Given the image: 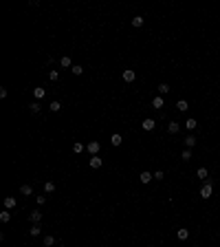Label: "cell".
Listing matches in <instances>:
<instances>
[{
    "label": "cell",
    "instance_id": "52a82bcc",
    "mask_svg": "<svg viewBox=\"0 0 220 247\" xmlns=\"http://www.w3.org/2000/svg\"><path fill=\"white\" fill-rule=\"evenodd\" d=\"M134 80H137L134 71H123V82H134Z\"/></svg>",
    "mask_w": 220,
    "mask_h": 247
},
{
    "label": "cell",
    "instance_id": "f1b7e54d",
    "mask_svg": "<svg viewBox=\"0 0 220 247\" xmlns=\"http://www.w3.org/2000/svg\"><path fill=\"white\" fill-rule=\"evenodd\" d=\"M73 73H75V75H82L84 73V66H79V64H73V68H70Z\"/></svg>",
    "mask_w": 220,
    "mask_h": 247
},
{
    "label": "cell",
    "instance_id": "e0dca14e",
    "mask_svg": "<svg viewBox=\"0 0 220 247\" xmlns=\"http://www.w3.org/2000/svg\"><path fill=\"white\" fill-rule=\"evenodd\" d=\"M33 95H35V100H42V97L46 95V91L42 86H38V88H33Z\"/></svg>",
    "mask_w": 220,
    "mask_h": 247
},
{
    "label": "cell",
    "instance_id": "44dd1931",
    "mask_svg": "<svg viewBox=\"0 0 220 247\" xmlns=\"http://www.w3.org/2000/svg\"><path fill=\"white\" fill-rule=\"evenodd\" d=\"M176 108H178L181 113H185V110L189 108V104H187V100H178V104H176Z\"/></svg>",
    "mask_w": 220,
    "mask_h": 247
},
{
    "label": "cell",
    "instance_id": "9c48e42d",
    "mask_svg": "<svg viewBox=\"0 0 220 247\" xmlns=\"http://www.w3.org/2000/svg\"><path fill=\"white\" fill-rule=\"evenodd\" d=\"M196 177H198L200 181H209V179H207V177H209V175H207V168H198V170H196Z\"/></svg>",
    "mask_w": 220,
    "mask_h": 247
},
{
    "label": "cell",
    "instance_id": "d4e9b609",
    "mask_svg": "<svg viewBox=\"0 0 220 247\" xmlns=\"http://www.w3.org/2000/svg\"><path fill=\"white\" fill-rule=\"evenodd\" d=\"M48 108H51L53 113H60V110H62V104H60V102L55 100V102H51V104H48Z\"/></svg>",
    "mask_w": 220,
    "mask_h": 247
},
{
    "label": "cell",
    "instance_id": "f546056e",
    "mask_svg": "<svg viewBox=\"0 0 220 247\" xmlns=\"http://www.w3.org/2000/svg\"><path fill=\"white\" fill-rule=\"evenodd\" d=\"M57 77H60L57 71H48V80H51V82H57Z\"/></svg>",
    "mask_w": 220,
    "mask_h": 247
},
{
    "label": "cell",
    "instance_id": "277c9868",
    "mask_svg": "<svg viewBox=\"0 0 220 247\" xmlns=\"http://www.w3.org/2000/svg\"><path fill=\"white\" fill-rule=\"evenodd\" d=\"M178 130H181V124H176V121H169V124H167V133H169V135H176Z\"/></svg>",
    "mask_w": 220,
    "mask_h": 247
},
{
    "label": "cell",
    "instance_id": "4316f807",
    "mask_svg": "<svg viewBox=\"0 0 220 247\" xmlns=\"http://www.w3.org/2000/svg\"><path fill=\"white\" fill-rule=\"evenodd\" d=\"M42 221V212H31V223H40Z\"/></svg>",
    "mask_w": 220,
    "mask_h": 247
},
{
    "label": "cell",
    "instance_id": "cb8c5ba5",
    "mask_svg": "<svg viewBox=\"0 0 220 247\" xmlns=\"http://www.w3.org/2000/svg\"><path fill=\"white\" fill-rule=\"evenodd\" d=\"M185 146H187V148H194V146H196V137H194V135H187Z\"/></svg>",
    "mask_w": 220,
    "mask_h": 247
},
{
    "label": "cell",
    "instance_id": "8992f818",
    "mask_svg": "<svg viewBox=\"0 0 220 247\" xmlns=\"http://www.w3.org/2000/svg\"><path fill=\"white\" fill-rule=\"evenodd\" d=\"M139 179H141V183H150V181L154 179V175H152V172H148V170H145V172H141V175H139Z\"/></svg>",
    "mask_w": 220,
    "mask_h": 247
},
{
    "label": "cell",
    "instance_id": "7402d4cb",
    "mask_svg": "<svg viewBox=\"0 0 220 247\" xmlns=\"http://www.w3.org/2000/svg\"><path fill=\"white\" fill-rule=\"evenodd\" d=\"M53 245H55V236H51V234L44 236V247H53Z\"/></svg>",
    "mask_w": 220,
    "mask_h": 247
},
{
    "label": "cell",
    "instance_id": "5b68a950",
    "mask_svg": "<svg viewBox=\"0 0 220 247\" xmlns=\"http://www.w3.org/2000/svg\"><path fill=\"white\" fill-rule=\"evenodd\" d=\"M183 126H185L187 130H194V128H196V126H198V121H196V119H194V117H187V119H185V124H183Z\"/></svg>",
    "mask_w": 220,
    "mask_h": 247
},
{
    "label": "cell",
    "instance_id": "484cf974",
    "mask_svg": "<svg viewBox=\"0 0 220 247\" xmlns=\"http://www.w3.org/2000/svg\"><path fill=\"white\" fill-rule=\"evenodd\" d=\"M40 232H42L40 223H33V225H31V236H40Z\"/></svg>",
    "mask_w": 220,
    "mask_h": 247
},
{
    "label": "cell",
    "instance_id": "1f68e13d",
    "mask_svg": "<svg viewBox=\"0 0 220 247\" xmlns=\"http://www.w3.org/2000/svg\"><path fill=\"white\" fill-rule=\"evenodd\" d=\"M35 201H38V205H44V203H46V196H44V194H40Z\"/></svg>",
    "mask_w": 220,
    "mask_h": 247
},
{
    "label": "cell",
    "instance_id": "7c38bea8",
    "mask_svg": "<svg viewBox=\"0 0 220 247\" xmlns=\"http://www.w3.org/2000/svg\"><path fill=\"white\" fill-rule=\"evenodd\" d=\"M9 221H11V212H9V210L0 212V223H9Z\"/></svg>",
    "mask_w": 220,
    "mask_h": 247
},
{
    "label": "cell",
    "instance_id": "6da1fadb",
    "mask_svg": "<svg viewBox=\"0 0 220 247\" xmlns=\"http://www.w3.org/2000/svg\"><path fill=\"white\" fill-rule=\"evenodd\" d=\"M211 194H213V185H211V181H205V185L200 188V196L203 199H211Z\"/></svg>",
    "mask_w": 220,
    "mask_h": 247
},
{
    "label": "cell",
    "instance_id": "9a60e30c",
    "mask_svg": "<svg viewBox=\"0 0 220 247\" xmlns=\"http://www.w3.org/2000/svg\"><path fill=\"white\" fill-rule=\"evenodd\" d=\"M44 192H46V194H53V192H55V183H53V181H46V183H44Z\"/></svg>",
    "mask_w": 220,
    "mask_h": 247
},
{
    "label": "cell",
    "instance_id": "d6a6232c",
    "mask_svg": "<svg viewBox=\"0 0 220 247\" xmlns=\"http://www.w3.org/2000/svg\"><path fill=\"white\" fill-rule=\"evenodd\" d=\"M163 177H165V175H163V172H161V170H156V172H154V179H156V181H161Z\"/></svg>",
    "mask_w": 220,
    "mask_h": 247
},
{
    "label": "cell",
    "instance_id": "2e32d148",
    "mask_svg": "<svg viewBox=\"0 0 220 247\" xmlns=\"http://www.w3.org/2000/svg\"><path fill=\"white\" fill-rule=\"evenodd\" d=\"M132 27H134V29L143 27V16H134V18H132Z\"/></svg>",
    "mask_w": 220,
    "mask_h": 247
},
{
    "label": "cell",
    "instance_id": "ffe728a7",
    "mask_svg": "<svg viewBox=\"0 0 220 247\" xmlns=\"http://www.w3.org/2000/svg\"><path fill=\"white\" fill-rule=\"evenodd\" d=\"M169 91H172V88H169V84H167V82H163V84H159V93H161V95H167Z\"/></svg>",
    "mask_w": 220,
    "mask_h": 247
},
{
    "label": "cell",
    "instance_id": "3957f363",
    "mask_svg": "<svg viewBox=\"0 0 220 247\" xmlns=\"http://www.w3.org/2000/svg\"><path fill=\"white\" fill-rule=\"evenodd\" d=\"M101 163H104V161H101V157H99V155L90 157V168H92V170H99V168H101Z\"/></svg>",
    "mask_w": 220,
    "mask_h": 247
},
{
    "label": "cell",
    "instance_id": "d6986e66",
    "mask_svg": "<svg viewBox=\"0 0 220 247\" xmlns=\"http://www.w3.org/2000/svg\"><path fill=\"white\" fill-rule=\"evenodd\" d=\"M121 141H123V137H121V135H119V133H117V135H112V137H110V143H112V146H121Z\"/></svg>",
    "mask_w": 220,
    "mask_h": 247
},
{
    "label": "cell",
    "instance_id": "4dcf8cb0",
    "mask_svg": "<svg viewBox=\"0 0 220 247\" xmlns=\"http://www.w3.org/2000/svg\"><path fill=\"white\" fill-rule=\"evenodd\" d=\"M29 108H31V113H40V102H33Z\"/></svg>",
    "mask_w": 220,
    "mask_h": 247
},
{
    "label": "cell",
    "instance_id": "30bf717a",
    "mask_svg": "<svg viewBox=\"0 0 220 247\" xmlns=\"http://www.w3.org/2000/svg\"><path fill=\"white\" fill-rule=\"evenodd\" d=\"M20 192H22L24 196H31V194H33V188H31L29 183H24V185H20Z\"/></svg>",
    "mask_w": 220,
    "mask_h": 247
},
{
    "label": "cell",
    "instance_id": "ba28073f",
    "mask_svg": "<svg viewBox=\"0 0 220 247\" xmlns=\"http://www.w3.org/2000/svg\"><path fill=\"white\" fill-rule=\"evenodd\" d=\"M141 126H143V130H154V126H156V124H154V119H143V124H141Z\"/></svg>",
    "mask_w": 220,
    "mask_h": 247
},
{
    "label": "cell",
    "instance_id": "7a4b0ae2",
    "mask_svg": "<svg viewBox=\"0 0 220 247\" xmlns=\"http://www.w3.org/2000/svg\"><path fill=\"white\" fill-rule=\"evenodd\" d=\"M86 150H88V152H90V155L95 157L97 152H99V150H101V143H99V141H90V143L86 146Z\"/></svg>",
    "mask_w": 220,
    "mask_h": 247
},
{
    "label": "cell",
    "instance_id": "ac0fdd59",
    "mask_svg": "<svg viewBox=\"0 0 220 247\" xmlns=\"http://www.w3.org/2000/svg\"><path fill=\"white\" fill-rule=\"evenodd\" d=\"M84 148H86V146H84L82 141H75V143H73V152L79 155V152H84Z\"/></svg>",
    "mask_w": 220,
    "mask_h": 247
},
{
    "label": "cell",
    "instance_id": "5bb4252c",
    "mask_svg": "<svg viewBox=\"0 0 220 247\" xmlns=\"http://www.w3.org/2000/svg\"><path fill=\"white\" fill-rule=\"evenodd\" d=\"M176 236H178L181 240H187V238H189V230H185V227H181V230L176 232Z\"/></svg>",
    "mask_w": 220,
    "mask_h": 247
},
{
    "label": "cell",
    "instance_id": "603a6c76",
    "mask_svg": "<svg viewBox=\"0 0 220 247\" xmlns=\"http://www.w3.org/2000/svg\"><path fill=\"white\" fill-rule=\"evenodd\" d=\"M152 106H154V108H163V97H161V95H156L154 100H152Z\"/></svg>",
    "mask_w": 220,
    "mask_h": 247
},
{
    "label": "cell",
    "instance_id": "4fadbf2b",
    "mask_svg": "<svg viewBox=\"0 0 220 247\" xmlns=\"http://www.w3.org/2000/svg\"><path fill=\"white\" fill-rule=\"evenodd\" d=\"M60 64H62V66H64V68H73V60H70V58H68V55H64V58H62V60H60Z\"/></svg>",
    "mask_w": 220,
    "mask_h": 247
},
{
    "label": "cell",
    "instance_id": "8fae6325",
    "mask_svg": "<svg viewBox=\"0 0 220 247\" xmlns=\"http://www.w3.org/2000/svg\"><path fill=\"white\" fill-rule=\"evenodd\" d=\"M16 207V199H13V196H7V199H5V210H13Z\"/></svg>",
    "mask_w": 220,
    "mask_h": 247
},
{
    "label": "cell",
    "instance_id": "83f0119b",
    "mask_svg": "<svg viewBox=\"0 0 220 247\" xmlns=\"http://www.w3.org/2000/svg\"><path fill=\"white\" fill-rule=\"evenodd\" d=\"M181 159H183V161H189V159H191V148H187V150H183Z\"/></svg>",
    "mask_w": 220,
    "mask_h": 247
}]
</instances>
